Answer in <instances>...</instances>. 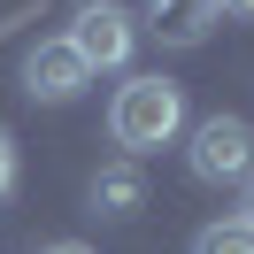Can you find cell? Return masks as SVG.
<instances>
[{
  "instance_id": "cell-1",
  "label": "cell",
  "mask_w": 254,
  "mask_h": 254,
  "mask_svg": "<svg viewBox=\"0 0 254 254\" xmlns=\"http://www.w3.org/2000/svg\"><path fill=\"white\" fill-rule=\"evenodd\" d=\"M177 131H185V93H177L170 77H124L108 100V139L124 146L131 162L154 154V146H170Z\"/></svg>"
},
{
  "instance_id": "cell-10",
  "label": "cell",
  "mask_w": 254,
  "mask_h": 254,
  "mask_svg": "<svg viewBox=\"0 0 254 254\" xmlns=\"http://www.w3.org/2000/svg\"><path fill=\"white\" fill-rule=\"evenodd\" d=\"M223 8H231V16H254V0H223Z\"/></svg>"
},
{
  "instance_id": "cell-9",
  "label": "cell",
  "mask_w": 254,
  "mask_h": 254,
  "mask_svg": "<svg viewBox=\"0 0 254 254\" xmlns=\"http://www.w3.org/2000/svg\"><path fill=\"white\" fill-rule=\"evenodd\" d=\"M47 254H93V247H77V239H62V247H47Z\"/></svg>"
},
{
  "instance_id": "cell-8",
  "label": "cell",
  "mask_w": 254,
  "mask_h": 254,
  "mask_svg": "<svg viewBox=\"0 0 254 254\" xmlns=\"http://www.w3.org/2000/svg\"><path fill=\"white\" fill-rule=\"evenodd\" d=\"M8 192H16V139L0 131V200H8Z\"/></svg>"
},
{
  "instance_id": "cell-7",
  "label": "cell",
  "mask_w": 254,
  "mask_h": 254,
  "mask_svg": "<svg viewBox=\"0 0 254 254\" xmlns=\"http://www.w3.org/2000/svg\"><path fill=\"white\" fill-rule=\"evenodd\" d=\"M192 254H254V223L247 216H216L192 231Z\"/></svg>"
},
{
  "instance_id": "cell-4",
  "label": "cell",
  "mask_w": 254,
  "mask_h": 254,
  "mask_svg": "<svg viewBox=\"0 0 254 254\" xmlns=\"http://www.w3.org/2000/svg\"><path fill=\"white\" fill-rule=\"evenodd\" d=\"M85 85H93V69L77 62L69 39H39V47L23 54V93L31 100H77Z\"/></svg>"
},
{
  "instance_id": "cell-3",
  "label": "cell",
  "mask_w": 254,
  "mask_h": 254,
  "mask_svg": "<svg viewBox=\"0 0 254 254\" xmlns=\"http://www.w3.org/2000/svg\"><path fill=\"white\" fill-rule=\"evenodd\" d=\"M69 47H77L85 69H124L131 47H139V23H131V8H116V0H93V8H77V23H69Z\"/></svg>"
},
{
  "instance_id": "cell-11",
  "label": "cell",
  "mask_w": 254,
  "mask_h": 254,
  "mask_svg": "<svg viewBox=\"0 0 254 254\" xmlns=\"http://www.w3.org/2000/svg\"><path fill=\"white\" fill-rule=\"evenodd\" d=\"M247 223H254V177H247Z\"/></svg>"
},
{
  "instance_id": "cell-6",
  "label": "cell",
  "mask_w": 254,
  "mask_h": 254,
  "mask_svg": "<svg viewBox=\"0 0 254 254\" xmlns=\"http://www.w3.org/2000/svg\"><path fill=\"white\" fill-rule=\"evenodd\" d=\"M85 200H93V216H139L146 208V177H139V162H108V170H93V192H85Z\"/></svg>"
},
{
  "instance_id": "cell-5",
  "label": "cell",
  "mask_w": 254,
  "mask_h": 254,
  "mask_svg": "<svg viewBox=\"0 0 254 254\" xmlns=\"http://www.w3.org/2000/svg\"><path fill=\"white\" fill-rule=\"evenodd\" d=\"M223 23V0H146V31L162 47H200Z\"/></svg>"
},
{
  "instance_id": "cell-2",
  "label": "cell",
  "mask_w": 254,
  "mask_h": 254,
  "mask_svg": "<svg viewBox=\"0 0 254 254\" xmlns=\"http://www.w3.org/2000/svg\"><path fill=\"white\" fill-rule=\"evenodd\" d=\"M192 177H208V185H247L254 177V124L247 116H208V124H192Z\"/></svg>"
}]
</instances>
